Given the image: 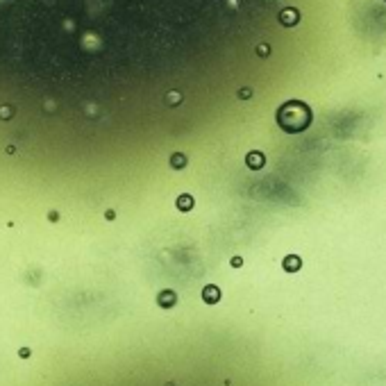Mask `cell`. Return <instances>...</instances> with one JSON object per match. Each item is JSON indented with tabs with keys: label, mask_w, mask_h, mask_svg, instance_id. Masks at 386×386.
Instances as JSON below:
<instances>
[{
	"label": "cell",
	"mask_w": 386,
	"mask_h": 386,
	"mask_svg": "<svg viewBox=\"0 0 386 386\" xmlns=\"http://www.w3.org/2000/svg\"><path fill=\"white\" fill-rule=\"evenodd\" d=\"M278 123L284 132H302L312 123V109L302 100H288L278 109Z\"/></svg>",
	"instance_id": "6da1fadb"
},
{
	"label": "cell",
	"mask_w": 386,
	"mask_h": 386,
	"mask_svg": "<svg viewBox=\"0 0 386 386\" xmlns=\"http://www.w3.org/2000/svg\"><path fill=\"white\" fill-rule=\"evenodd\" d=\"M298 20H300V12L293 10V7H288V10H284L282 14H280V23L286 25V28H293V25H298Z\"/></svg>",
	"instance_id": "7a4b0ae2"
},
{
	"label": "cell",
	"mask_w": 386,
	"mask_h": 386,
	"mask_svg": "<svg viewBox=\"0 0 386 386\" xmlns=\"http://www.w3.org/2000/svg\"><path fill=\"white\" fill-rule=\"evenodd\" d=\"M178 207L180 209H191L193 207V198H191V196H180V198H178Z\"/></svg>",
	"instance_id": "277c9868"
},
{
	"label": "cell",
	"mask_w": 386,
	"mask_h": 386,
	"mask_svg": "<svg viewBox=\"0 0 386 386\" xmlns=\"http://www.w3.org/2000/svg\"><path fill=\"white\" fill-rule=\"evenodd\" d=\"M241 264H243V262H241L238 257H234V259H232V266H241Z\"/></svg>",
	"instance_id": "7c38bea8"
},
{
	"label": "cell",
	"mask_w": 386,
	"mask_h": 386,
	"mask_svg": "<svg viewBox=\"0 0 386 386\" xmlns=\"http://www.w3.org/2000/svg\"><path fill=\"white\" fill-rule=\"evenodd\" d=\"M12 107H0V118H12Z\"/></svg>",
	"instance_id": "ba28073f"
},
{
	"label": "cell",
	"mask_w": 386,
	"mask_h": 386,
	"mask_svg": "<svg viewBox=\"0 0 386 386\" xmlns=\"http://www.w3.org/2000/svg\"><path fill=\"white\" fill-rule=\"evenodd\" d=\"M184 164H186V159H184L182 154H175V157H173V166H175V168H182Z\"/></svg>",
	"instance_id": "52a82bcc"
},
{
	"label": "cell",
	"mask_w": 386,
	"mask_h": 386,
	"mask_svg": "<svg viewBox=\"0 0 386 386\" xmlns=\"http://www.w3.org/2000/svg\"><path fill=\"white\" fill-rule=\"evenodd\" d=\"M238 96H241V98H250V96H252V91H250V89H241V91H238Z\"/></svg>",
	"instance_id": "8fae6325"
},
{
	"label": "cell",
	"mask_w": 386,
	"mask_h": 386,
	"mask_svg": "<svg viewBox=\"0 0 386 386\" xmlns=\"http://www.w3.org/2000/svg\"><path fill=\"white\" fill-rule=\"evenodd\" d=\"M168 102L170 104H178L180 102V96L178 94H168Z\"/></svg>",
	"instance_id": "30bf717a"
},
{
	"label": "cell",
	"mask_w": 386,
	"mask_h": 386,
	"mask_svg": "<svg viewBox=\"0 0 386 386\" xmlns=\"http://www.w3.org/2000/svg\"><path fill=\"white\" fill-rule=\"evenodd\" d=\"M248 166H250V168H262L264 166V154L262 152H250L248 154Z\"/></svg>",
	"instance_id": "3957f363"
},
{
	"label": "cell",
	"mask_w": 386,
	"mask_h": 386,
	"mask_svg": "<svg viewBox=\"0 0 386 386\" xmlns=\"http://www.w3.org/2000/svg\"><path fill=\"white\" fill-rule=\"evenodd\" d=\"M257 52L262 54V57H266V54L270 52V48H268V46H259V48H257Z\"/></svg>",
	"instance_id": "9c48e42d"
},
{
	"label": "cell",
	"mask_w": 386,
	"mask_h": 386,
	"mask_svg": "<svg viewBox=\"0 0 386 386\" xmlns=\"http://www.w3.org/2000/svg\"><path fill=\"white\" fill-rule=\"evenodd\" d=\"M204 296H207V300L209 302H214L218 298V293H216V286H207L204 288Z\"/></svg>",
	"instance_id": "5b68a950"
},
{
	"label": "cell",
	"mask_w": 386,
	"mask_h": 386,
	"mask_svg": "<svg viewBox=\"0 0 386 386\" xmlns=\"http://www.w3.org/2000/svg\"><path fill=\"white\" fill-rule=\"evenodd\" d=\"M284 266L288 268V270H296L298 266H300V259H296V257H291V259H286V262H284Z\"/></svg>",
	"instance_id": "8992f818"
}]
</instances>
